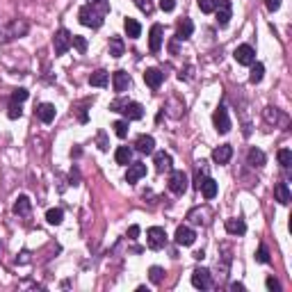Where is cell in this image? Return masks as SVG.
Returning <instances> with one entry per match:
<instances>
[{"mask_svg": "<svg viewBox=\"0 0 292 292\" xmlns=\"http://www.w3.org/2000/svg\"><path fill=\"white\" fill-rule=\"evenodd\" d=\"M78 18H80L82 25L98 30V27L103 25V21H105V14L100 12V9L96 7V5L87 3V5H82V7H80V12H78Z\"/></svg>", "mask_w": 292, "mask_h": 292, "instance_id": "6da1fadb", "label": "cell"}, {"mask_svg": "<svg viewBox=\"0 0 292 292\" xmlns=\"http://www.w3.org/2000/svg\"><path fill=\"white\" fill-rule=\"evenodd\" d=\"M110 110L112 112H121L126 117V121H137V119L144 117V107L139 103H135V100H112Z\"/></svg>", "mask_w": 292, "mask_h": 292, "instance_id": "7a4b0ae2", "label": "cell"}, {"mask_svg": "<svg viewBox=\"0 0 292 292\" xmlns=\"http://www.w3.org/2000/svg\"><path fill=\"white\" fill-rule=\"evenodd\" d=\"M146 244H149V249H153V251L162 249V246L167 244V233H164V228L151 226L149 231H146Z\"/></svg>", "mask_w": 292, "mask_h": 292, "instance_id": "3957f363", "label": "cell"}, {"mask_svg": "<svg viewBox=\"0 0 292 292\" xmlns=\"http://www.w3.org/2000/svg\"><path fill=\"white\" fill-rule=\"evenodd\" d=\"M212 123H214V130H217L219 135H226V132L231 130V117H228V110L224 107V105H219V107L214 110Z\"/></svg>", "mask_w": 292, "mask_h": 292, "instance_id": "277c9868", "label": "cell"}, {"mask_svg": "<svg viewBox=\"0 0 292 292\" xmlns=\"http://www.w3.org/2000/svg\"><path fill=\"white\" fill-rule=\"evenodd\" d=\"M71 39L73 34L68 30H64V27H59L57 32H55L53 36V48H55V55H64L68 48H71Z\"/></svg>", "mask_w": 292, "mask_h": 292, "instance_id": "5b68a950", "label": "cell"}, {"mask_svg": "<svg viewBox=\"0 0 292 292\" xmlns=\"http://www.w3.org/2000/svg\"><path fill=\"white\" fill-rule=\"evenodd\" d=\"M169 190L178 196H182L187 192V173L182 171V169L171 171V176H169Z\"/></svg>", "mask_w": 292, "mask_h": 292, "instance_id": "8992f818", "label": "cell"}, {"mask_svg": "<svg viewBox=\"0 0 292 292\" xmlns=\"http://www.w3.org/2000/svg\"><path fill=\"white\" fill-rule=\"evenodd\" d=\"M192 285L199 287V290H208V287H212V274H210V269L196 267L194 272H192Z\"/></svg>", "mask_w": 292, "mask_h": 292, "instance_id": "52a82bcc", "label": "cell"}, {"mask_svg": "<svg viewBox=\"0 0 292 292\" xmlns=\"http://www.w3.org/2000/svg\"><path fill=\"white\" fill-rule=\"evenodd\" d=\"M233 57H235V62L242 64V66H251V64L256 62V50L251 48L249 44H242V46H237V48H235Z\"/></svg>", "mask_w": 292, "mask_h": 292, "instance_id": "ba28073f", "label": "cell"}, {"mask_svg": "<svg viewBox=\"0 0 292 292\" xmlns=\"http://www.w3.org/2000/svg\"><path fill=\"white\" fill-rule=\"evenodd\" d=\"M214 14H217V25L219 27H226L228 21H231V14H233V5L231 0H217V7H214Z\"/></svg>", "mask_w": 292, "mask_h": 292, "instance_id": "9c48e42d", "label": "cell"}, {"mask_svg": "<svg viewBox=\"0 0 292 292\" xmlns=\"http://www.w3.org/2000/svg\"><path fill=\"white\" fill-rule=\"evenodd\" d=\"M173 240H176V244H180V246H192L196 240V233L192 231L190 226H178Z\"/></svg>", "mask_w": 292, "mask_h": 292, "instance_id": "30bf717a", "label": "cell"}, {"mask_svg": "<svg viewBox=\"0 0 292 292\" xmlns=\"http://www.w3.org/2000/svg\"><path fill=\"white\" fill-rule=\"evenodd\" d=\"M164 30L160 23H155V25H151V32H149V48L151 53H158L160 48H162V39H164Z\"/></svg>", "mask_w": 292, "mask_h": 292, "instance_id": "8fae6325", "label": "cell"}, {"mask_svg": "<svg viewBox=\"0 0 292 292\" xmlns=\"http://www.w3.org/2000/svg\"><path fill=\"white\" fill-rule=\"evenodd\" d=\"M146 176V164L144 162H132L128 164V171H126V182H130V185H135L139 178Z\"/></svg>", "mask_w": 292, "mask_h": 292, "instance_id": "7c38bea8", "label": "cell"}, {"mask_svg": "<svg viewBox=\"0 0 292 292\" xmlns=\"http://www.w3.org/2000/svg\"><path fill=\"white\" fill-rule=\"evenodd\" d=\"M162 80H164V73L160 71V68H146L144 71V82L151 89H158V87L162 85Z\"/></svg>", "mask_w": 292, "mask_h": 292, "instance_id": "4fadbf2b", "label": "cell"}, {"mask_svg": "<svg viewBox=\"0 0 292 292\" xmlns=\"http://www.w3.org/2000/svg\"><path fill=\"white\" fill-rule=\"evenodd\" d=\"M112 85H114V91H117V94H123V91L130 87V76H128L126 71H114Z\"/></svg>", "mask_w": 292, "mask_h": 292, "instance_id": "5bb4252c", "label": "cell"}, {"mask_svg": "<svg viewBox=\"0 0 292 292\" xmlns=\"http://www.w3.org/2000/svg\"><path fill=\"white\" fill-rule=\"evenodd\" d=\"M171 164H173V160L169 153H164V151H158V153H155V171L158 173L171 171Z\"/></svg>", "mask_w": 292, "mask_h": 292, "instance_id": "9a60e30c", "label": "cell"}, {"mask_svg": "<svg viewBox=\"0 0 292 292\" xmlns=\"http://www.w3.org/2000/svg\"><path fill=\"white\" fill-rule=\"evenodd\" d=\"M135 149L139 151V153H144V155H151L155 151V139L151 135H139L137 141H135Z\"/></svg>", "mask_w": 292, "mask_h": 292, "instance_id": "2e32d148", "label": "cell"}, {"mask_svg": "<svg viewBox=\"0 0 292 292\" xmlns=\"http://www.w3.org/2000/svg\"><path fill=\"white\" fill-rule=\"evenodd\" d=\"M231 158H233V146L231 144H222V146H217V149L212 151V160L217 164H226Z\"/></svg>", "mask_w": 292, "mask_h": 292, "instance_id": "e0dca14e", "label": "cell"}, {"mask_svg": "<svg viewBox=\"0 0 292 292\" xmlns=\"http://www.w3.org/2000/svg\"><path fill=\"white\" fill-rule=\"evenodd\" d=\"M274 199H276L281 205L290 203L292 194H290V187H287V182H276V185H274Z\"/></svg>", "mask_w": 292, "mask_h": 292, "instance_id": "ac0fdd59", "label": "cell"}, {"mask_svg": "<svg viewBox=\"0 0 292 292\" xmlns=\"http://www.w3.org/2000/svg\"><path fill=\"white\" fill-rule=\"evenodd\" d=\"M192 32H194V23H192L190 18H182V21H178V30H176V39L178 41L190 39Z\"/></svg>", "mask_w": 292, "mask_h": 292, "instance_id": "d6986e66", "label": "cell"}, {"mask_svg": "<svg viewBox=\"0 0 292 292\" xmlns=\"http://www.w3.org/2000/svg\"><path fill=\"white\" fill-rule=\"evenodd\" d=\"M55 114H57V110H55L53 103H41L39 107H36V117H39L44 123H50V121H53Z\"/></svg>", "mask_w": 292, "mask_h": 292, "instance_id": "ffe728a7", "label": "cell"}, {"mask_svg": "<svg viewBox=\"0 0 292 292\" xmlns=\"http://www.w3.org/2000/svg\"><path fill=\"white\" fill-rule=\"evenodd\" d=\"M265 162H267V158H265V153L260 149H251L249 153H246V164H249V167L258 169V167H263Z\"/></svg>", "mask_w": 292, "mask_h": 292, "instance_id": "44dd1931", "label": "cell"}, {"mask_svg": "<svg viewBox=\"0 0 292 292\" xmlns=\"http://www.w3.org/2000/svg\"><path fill=\"white\" fill-rule=\"evenodd\" d=\"M226 231L231 233V235H244V233H246V224H244V219H237V217L226 219Z\"/></svg>", "mask_w": 292, "mask_h": 292, "instance_id": "7402d4cb", "label": "cell"}, {"mask_svg": "<svg viewBox=\"0 0 292 292\" xmlns=\"http://www.w3.org/2000/svg\"><path fill=\"white\" fill-rule=\"evenodd\" d=\"M30 210H32L30 199H27L25 194H21L16 199V203H14V214H18V217H25V214H30Z\"/></svg>", "mask_w": 292, "mask_h": 292, "instance_id": "603a6c76", "label": "cell"}, {"mask_svg": "<svg viewBox=\"0 0 292 292\" xmlns=\"http://www.w3.org/2000/svg\"><path fill=\"white\" fill-rule=\"evenodd\" d=\"M201 194H203V199H214L217 196V180H212V178H203V182H201Z\"/></svg>", "mask_w": 292, "mask_h": 292, "instance_id": "cb8c5ba5", "label": "cell"}, {"mask_svg": "<svg viewBox=\"0 0 292 292\" xmlns=\"http://www.w3.org/2000/svg\"><path fill=\"white\" fill-rule=\"evenodd\" d=\"M123 30H126L128 39H137V36L141 34V25L135 18H126V21H123Z\"/></svg>", "mask_w": 292, "mask_h": 292, "instance_id": "d4e9b609", "label": "cell"}, {"mask_svg": "<svg viewBox=\"0 0 292 292\" xmlns=\"http://www.w3.org/2000/svg\"><path fill=\"white\" fill-rule=\"evenodd\" d=\"M107 80H110V73L103 71V68H98V71H94L89 76V85L91 87H105V85H107Z\"/></svg>", "mask_w": 292, "mask_h": 292, "instance_id": "484cf974", "label": "cell"}, {"mask_svg": "<svg viewBox=\"0 0 292 292\" xmlns=\"http://www.w3.org/2000/svg\"><path fill=\"white\" fill-rule=\"evenodd\" d=\"M25 32H27V23H25V21H14V23H12V27H9V32H7V36H5V39H16V36L25 34Z\"/></svg>", "mask_w": 292, "mask_h": 292, "instance_id": "4316f807", "label": "cell"}, {"mask_svg": "<svg viewBox=\"0 0 292 292\" xmlns=\"http://www.w3.org/2000/svg\"><path fill=\"white\" fill-rule=\"evenodd\" d=\"M114 160H117V164H130L132 149H128V146H119L117 153H114Z\"/></svg>", "mask_w": 292, "mask_h": 292, "instance_id": "83f0119b", "label": "cell"}, {"mask_svg": "<svg viewBox=\"0 0 292 292\" xmlns=\"http://www.w3.org/2000/svg\"><path fill=\"white\" fill-rule=\"evenodd\" d=\"M263 76H265V66L260 62H253L251 64V73H249V82L251 85H258L260 80H263Z\"/></svg>", "mask_w": 292, "mask_h": 292, "instance_id": "f1b7e54d", "label": "cell"}, {"mask_svg": "<svg viewBox=\"0 0 292 292\" xmlns=\"http://www.w3.org/2000/svg\"><path fill=\"white\" fill-rule=\"evenodd\" d=\"M123 50H126V46H123L121 36H112V39H110V55H112V57H121Z\"/></svg>", "mask_w": 292, "mask_h": 292, "instance_id": "f546056e", "label": "cell"}, {"mask_svg": "<svg viewBox=\"0 0 292 292\" xmlns=\"http://www.w3.org/2000/svg\"><path fill=\"white\" fill-rule=\"evenodd\" d=\"M62 219H64L62 208H50L48 212H46V222H48V224H53V226H57V224H62Z\"/></svg>", "mask_w": 292, "mask_h": 292, "instance_id": "4dcf8cb0", "label": "cell"}, {"mask_svg": "<svg viewBox=\"0 0 292 292\" xmlns=\"http://www.w3.org/2000/svg\"><path fill=\"white\" fill-rule=\"evenodd\" d=\"M276 158H278V164H281L283 169H290V164H292V151L281 149V151L276 153Z\"/></svg>", "mask_w": 292, "mask_h": 292, "instance_id": "1f68e13d", "label": "cell"}, {"mask_svg": "<svg viewBox=\"0 0 292 292\" xmlns=\"http://www.w3.org/2000/svg\"><path fill=\"white\" fill-rule=\"evenodd\" d=\"M112 128H114V135H117L119 139H126L128 137V121H114Z\"/></svg>", "mask_w": 292, "mask_h": 292, "instance_id": "d6a6232c", "label": "cell"}, {"mask_svg": "<svg viewBox=\"0 0 292 292\" xmlns=\"http://www.w3.org/2000/svg\"><path fill=\"white\" fill-rule=\"evenodd\" d=\"M162 276H164V272H162V267H158V265H153V267L149 269V278H151V283H162Z\"/></svg>", "mask_w": 292, "mask_h": 292, "instance_id": "836d02e7", "label": "cell"}, {"mask_svg": "<svg viewBox=\"0 0 292 292\" xmlns=\"http://www.w3.org/2000/svg\"><path fill=\"white\" fill-rule=\"evenodd\" d=\"M265 119H267L269 123H276L278 119H285V117H283L276 107H265Z\"/></svg>", "mask_w": 292, "mask_h": 292, "instance_id": "e575fe53", "label": "cell"}, {"mask_svg": "<svg viewBox=\"0 0 292 292\" xmlns=\"http://www.w3.org/2000/svg\"><path fill=\"white\" fill-rule=\"evenodd\" d=\"M23 110H21V103H14V100H9V110H7V117L9 119H21Z\"/></svg>", "mask_w": 292, "mask_h": 292, "instance_id": "d590c367", "label": "cell"}, {"mask_svg": "<svg viewBox=\"0 0 292 292\" xmlns=\"http://www.w3.org/2000/svg\"><path fill=\"white\" fill-rule=\"evenodd\" d=\"M256 260H258V263H263V265H267L269 260H272V258H269V251H267V246H265V244L258 246V251H256Z\"/></svg>", "mask_w": 292, "mask_h": 292, "instance_id": "8d00e7d4", "label": "cell"}, {"mask_svg": "<svg viewBox=\"0 0 292 292\" xmlns=\"http://www.w3.org/2000/svg\"><path fill=\"white\" fill-rule=\"evenodd\" d=\"M214 7H217V0H199V9L203 14H212Z\"/></svg>", "mask_w": 292, "mask_h": 292, "instance_id": "74e56055", "label": "cell"}, {"mask_svg": "<svg viewBox=\"0 0 292 292\" xmlns=\"http://www.w3.org/2000/svg\"><path fill=\"white\" fill-rule=\"evenodd\" d=\"M71 46H76L80 53H85V50H87V39H85V36H80V34H73Z\"/></svg>", "mask_w": 292, "mask_h": 292, "instance_id": "f35d334b", "label": "cell"}, {"mask_svg": "<svg viewBox=\"0 0 292 292\" xmlns=\"http://www.w3.org/2000/svg\"><path fill=\"white\" fill-rule=\"evenodd\" d=\"M27 96H30V91H27V89H23V87H21V89H14L12 100H14V103H23V100L27 98Z\"/></svg>", "mask_w": 292, "mask_h": 292, "instance_id": "ab89813d", "label": "cell"}, {"mask_svg": "<svg viewBox=\"0 0 292 292\" xmlns=\"http://www.w3.org/2000/svg\"><path fill=\"white\" fill-rule=\"evenodd\" d=\"M265 285H267V290H269V292H278V290H281V283H278L274 276H269L267 281H265Z\"/></svg>", "mask_w": 292, "mask_h": 292, "instance_id": "60d3db41", "label": "cell"}, {"mask_svg": "<svg viewBox=\"0 0 292 292\" xmlns=\"http://www.w3.org/2000/svg\"><path fill=\"white\" fill-rule=\"evenodd\" d=\"M160 9L162 12H173L176 9V0H160Z\"/></svg>", "mask_w": 292, "mask_h": 292, "instance_id": "b9f144b4", "label": "cell"}, {"mask_svg": "<svg viewBox=\"0 0 292 292\" xmlns=\"http://www.w3.org/2000/svg\"><path fill=\"white\" fill-rule=\"evenodd\" d=\"M137 7H139L141 12H146V14H151V12H153V7H151V3H149V0H137Z\"/></svg>", "mask_w": 292, "mask_h": 292, "instance_id": "7bdbcfd3", "label": "cell"}, {"mask_svg": "<svg viewBox=\"0 0 292 292\" xmlns=\"http://www.w3.org/2000/svg\"><path fill=\"white\" fill-rule=\"evenodd\" d=\"M265 7H267L269 12H276V9L281 7V0H265Z\"/></svg>", "mask_w": 292, "mask_h": 292, "instance_id": "ee69618b", "label": "cell"}, {"mask_svg": "<svg viewBox=\"0 0 292 292\" xmlns=\"http://www.w3.org/2000/svg\"><path fill=\"white\" fill-rule=\"evenodd\" d=\"M137 235H139V226H137V224H132V226L128 228V237H130V240H137Z\"/></svg>", "mask_w": 292, "mask_h": 292, "instance_id": "f6af8a7d", "label": "cell"}, {"mask_svg": "<svg viewBox=\"0 0 292 292\" xmlns=\"http://www.w3.org/2000/svg\"><path fill=\"white\" fill-rule=\"evenodd\" d=\"M98 141H100V151H107V141H105V135H103V132L98 135Z\"/></svg>", "mask_w": 292, "mask_h": 292, "instance_id": "bcb514c9", "label": "cell"}, {"mask_svg": "<svg viewBox=\"0 0 292 292\" xmlns=\"http://www.w3.org/2000/svg\"><path fill=\"white\" fill-rule=\"evenodd\" d=\"M231 290H244V285L242 283H231Z\"/></svg>", "mask_w": 292, "mask_h": 292, "instance_id": "7dc6e473", "label": "cell"}, {"mask_svg": "<svg viewBox=\"0 0 292 292\" xmlns=\"http://www.w3.org/2000/svg\"><path fill=\"white\" fill-rule=\"evenodd\" d=\"M194 258H196V260H203V258H205V253H203V251H196Z\"/></svg>", "mask_w": 292, "mask_h": 292, "instance_id": "c3c4849f", "label": "cell"}]
</instances>
